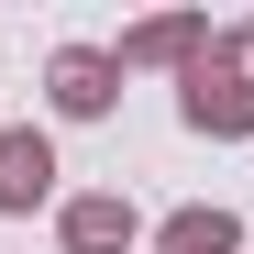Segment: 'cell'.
<instances>
[{
    "instance_id": "6da1fadb",
    "label": "cell",
    "mask_w": 254,
    "mask_h": 254,
    "mask_svg": "<svg viewBox=\"0 0 254 254\" xmlns=\"http://www.w3.org/2000/svg\"><path fill=\"white\" fill-rule=\"evenodd\" d=\"M56 188V155H45V133H0V210H33Z\"/></svg>"
},
{
    "instance_id": "7a4b0ae2",
    "label": "cell",
    "mask_w": 254,
    "mask_h": 254,
    "mask_svg": "<svg viewBox=\"0 0 254 254\" xmlns=\"http://www.w3.org/2000/svg\"><path fill=\"white\" fill-rule=\"evenodd\" d=\"M188 122H210V133H254V77H221V89H188Z\"/></svg>"
},
{
    "instance_id": "3957f363",
    "label": "cell",
    "mask_w": 254,
    "mask_h": 254,
    "mask_svg": "<svg viewBox=\"0 0 254 254\" xmlns=\"http://www.w3.org/2000/svg\"><path fill=\"white\" fill-rule=\"evenodd\" d=\"M66 243H77V254H111V243H133V210H122V199H77V210H66Z\"/></svg>"
},
{
    "instance_id": "277c9868",
    "label": "cell",
    "mask_w": 254,
    "mask_h": 254,
    "mask_svg": "<svg viewBox=\"0 0 254 254\" xmlns=\"http://www.w3.org/2000/svg\"><path fill=\"white\" fill-rule=\"evenodd\" d=\"M56 100L66 111H111V56H56Z\"/></svg>"
},
{
    "instance_id": "5b68a950",
    "label": "cell",
    "mask_w": 254,
    "mask_h": 254,
    "mask_svg": "<svg viewBox=\"0 0 254 254\" xmlns=\"http://www.w3.org/2000/svg\"><path fill=\"white\" fill-rule=\"evenodd\" d=\"M166 254H232V210H188V221H166Z\"/></svg>"
}]
</instances>
